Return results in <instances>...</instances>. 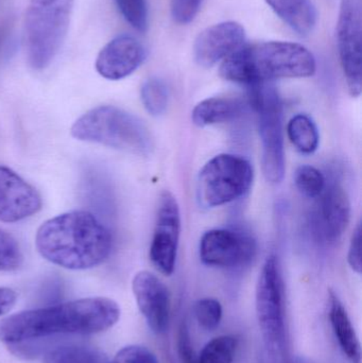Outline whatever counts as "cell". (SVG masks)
<instances>
[{
	"label": "cell",
	"instance_id": "obj_1",
	"mask_svg": "<svg viewBox=\"0 0 362 363\" xmlns=\"http://www.w3.org/2000/svg\"><path fill=\"white\" fill-rule=\"evenodd\" d=\"M120 308L108 298L70 301L44 308L21 311L0 321V341L9 345L57 335H93L118 322Z\"/></svg>",
	"mask_w": 362,
	"mask_h": 363
},
{
	"label": "cell",
	"instance_id": "obj_2",
	"mask_svg": "<svg viewBox=\"0 0 362 363\" xmlns=\"http://www.w3.org/2000/svg\"><path fill=\"white\" fill-rule=\"evenodd\" d=\"M35 245L51 264L69 270H87L108 259L113 238L93 213L72 211L44 222L36 233Z\"/></svg>",
	"mask_w": 362,
	"mask_h": 363
},
{
	"label": "cell",
	"instance_id": "obj_3",
	"mask_svg": "<svg viewBox=\"0 0 362 363\" xmlns=\"http://www.w3.org/2000/svg\"><path fill=\"white\" fill-rule=\"evenodd\" d=\"M317 69L314 55L297 43L269 40L244 44L223 60L220 76L237 84L252 85L284 78H308Z\"/></svg>",
	"mask_w": 362,
	"mask_h": 363
},
{
	"label": "cell",
	"instance_id": "obj_4",
	"mask_svg": "<svg viewBox=\"0 0 362 363\" xmlns=\"http://www.w3.org/2000/svg\"><path fill=\"white\" fill-rule=\"evenodd\" d=\"M72 135L82 142L103 145L132 155H151L153 136L142 119L114 106L91 108L72 127Z\"/></svg>",
	"mask_w": 362,
	"mask_h": 363
},
{
	"label": "cell",
	"instance_id": "obj_5",
	"mask_svg": "<svg viewBox=\"0 0 362 363\" xmlns=\"http://www.w3.org/2000/svg\"><path fill=\"white\" fill-rule=\"evenodd\" d=\"M74 0H30L25 18V47L33 69L50 65L69 29Z\"/></svg>",
	"mask_w": 362,
	"mask_h": 363
},
{
	"label": "cell",
	"instance_id": "obj_6",
	"mask_svg": "<svg viewBox=\"0 0 362 363\" xmlns=\"http://www.w3.org/2000/svg\"><path fill=\"white\" fill-rule=\"evenodd\" d=\"M249 91L251 102L259 116L264 176L269 183L278 184L285 176L282 101L271 82L252 85Z\"/></svg>",
	"mask_w": 362,
	"mask_h": 363
},
{
	"label": "cell",
	"instance_id": "obj_7",
	"mask_svg": "<svg viewBox=\"0 0 362 363\" xmlns=\"http://www.w3.org/2000/svg\"><path fill=\"white\" fill-rule=\"evenodd\" d=\"M253 178L252 165L244 157L225 153L216 155L198 177V201L205 208L233 202L250 190Z\"/></svg>",
	"mask_w": 362,
	"mask_h": 363
},
{
	"label": "cell",
	"instance_id": "obj_8",
	"mask_svg": "<svg viewBox=\"0 0 362 363\" xmlns=\"http://www.w3.org/2000/svg\"><path fill=\"white\" fill-rule=\"evenodd\" d=\"M256 315L264 341L274 355L286 350L284 281L278 258L271 255L263 264L256 286Z\"/></svg>",
	"mask_w": 362,
	"mask_h": 363
},
{
	"label": "cell",
	"instance_id": "obj_9",
	"mask_svg": "<svg viewBox=\"0 0 362 363\" xmlns=\"http://www.w3.org/2000/svg\"><path fill=\"white\" fill-rule=\"evenodd\" d=\"M362 6L361 0H341L337 23V45L349 91H362Z\"/></svg>",
	"mask_w": 362,
	"mask_h": 363
},
{
	"label": "cell",
	"instance_id": "obj_10",
	"mask_svg": "<svg viewBox=\"0 0 362 363\" xmlns=\"http://www.w3.org/2000/svg\"><path fill=\"white\" fill-rule=\"evenodd\" d=\"M180 233V207L174 194L166 190L159 196L149 256L153 266L167 277L171 275L176 268Z\"/></svg>",
	"mask_w": 362,
	"mask_h": 363
},
{
	"label": "cell",
	"instance_id": "obj_11",
	"mask_svg": "<svg viewBox=\"0 0 362 363\" xmlns=\"http://www.w3.org/2000/svg\"><path fill=\"white\" fill-rule=\"evenodd\" d=\"M255 241L248 235L227 228L206 232L200 240L199 254L206 266L236 268L254 257Z\"/></svg>",
	"mask_w": 362,
	"mask_h": 363
},
{
	"label": "cell",
	"instance_id": "obj_12",
	"mask_svg": "<svg viewBox=\"0 0 362 363\" xmlns=\"http://www.w3.org/2000/svg\"><path fill=\"white\" fill-rule=\"evenodd\" d=\"M38 190L6 166H0V221L15 223L42 208Z\"/></svg>",
	"mask_w": 362,
	"mask_h": 363
},
{
	"label": "cell",
	"instance_id": "obj_13",
	"mask_svg": "<svg viewBox=\"0 0 362 363\" xmlns=\"http://www.w3.org/2000/svg\"><path fill=\"white\" fill-rule=\"evenodd\" d=\"M147 59V49L135 36L121 34L100 50L96 69L108 80L118 81L133 74Z\"/></svg>",
	"mask_w": 362,
	"mask_h": 363
},
{
	"label": "cell",
	"instance_id": "obj_14",
	"mask_svg": "<svg viewBox=\"0 0 362 363\" xmlns=\"http://www.w3.org/2000/svg\"><path fill=\"white\" fill-rule=\"evenodd\" d=\"M246 30L237 21L216 23L200 32L193 44L198 65L210 68L227 59L244 44Z\"/></svg>",
	"mask_w": 362,
	"mask_h": 363
},
{
	"label": "cell",
	"instance_id": "obj_15",
	"mask_svg": "<svg viewBox=\"0 0 362 363\" xmlns=\"http://www.w3.org/2000/svg\"><path fill=\"white\" fill-rule=\"evenodd\" d=\"M132 290L140 313L155 334H163L170 322V294L165 284L149 271L134 277Z\"/></svg>",
	"mask_w": 362,
	"mask_h": 363
},
{
	"label": "cell",
	"instance_id": "obj_16",
	"mask_svg": "<svg viewBox=\"0 0 362 363\" xmlns=\"http://www.w3.org/2000/svg\"><path fill=\"white\" fill-rule=\"evenodd\" d=\"M315 211L314 226L319 239L327 243L339 240L351 218V202L339 183L325 186Z\"/></svg>",
	"mask_w": 362,
	"mask_h": 363
},
{
	"label": "cell",
	"instance_id": "obj_17",
	"mask_svg": "<svg viewBox=\"0 0 362 363\" xmlns=\"http://www.w3.org/2000/svg\"><path fill=\"white\" fill-rule=\"evenodd\" d=\"M329 317L340 349L352 363H361V345L354 325L339 296L331 290L329 294Z\"/></svg>",
	"mask_w": 362,
	"mask_h": 363
},
{
	"label": "cell",
	"instance_id": "obj_18",
	"mask_svg": "<svg viewBox=\"0 0 362 363\" xmlns=\"http://www.w3.org/2000/svg\"><path fill=\"white\" fill-rule=\"evenodd\" d=\"M274 13L300 36H308L318 21L312 0H265Z\"/></svg>",
	"mask_w": 362,
	"mask_h": 363
},
{
	"label": "cell",
	"instance_id": "obj_19",
	"mask_svg": "<svg viewBox=\"0 0 362 363\" xmlns=\"http://www.w3.org/2000/svg\"><path fill=\"white\" fill-rule=\"evenodd\" d=\"M244 110V104L238 98H208L195 106L191 119L197 127H208L233 121L240 116Z\"/></svg>",
	"mask_w": 362,
	"mask_h": 363
},
{
	"label": "cell",
	"instance_id": "obj_20",
	"mask_svg": "<svg viewBox=\"0 0 362 363\" xmlns=\"http://www.w3.org/2000/svg\"><path fill=\"white\" fill-rule=\"evenodd\" d=\"M287 134L291 144L302 155H312L318 149L320 142L318 127L307 115L293 117L287 125Z\"/></svg>",
	"mask_w": 362,
	"mask_h": 363
},
{
	"label": "cell",
	"instance_id": "obj_21",
	"mask_svg": "<svg viewBox=\"0 0 362 363\" xmlns=\"http://www.w3.org/2000/svg\"><path fill=\"white\" fill-rule=\"evenodd\" d=\"M44 363H110L106 355L95 347L85 345H64L49 350Z\"/></svg>",
	"mask_w": 362,
	"mask_h": 363
},
{
	"label": "cell",
	"instance_id": "obj_22",
	"mask_svg": "<svg viewBox=\"0 0 362 363\" xmlns=\"http://www.w3.org/2000/svg\"><path fill=\"white\" fill-rule=\"evenodd\" d=\"M140 98L149 114L162 116L169 104V89L162 79L152 77L142 83Z\"/></svg>",
	"mask_w": 362,
	"mask_h": 363
},
{
	"label": "cell",
	"instance_id": "obj_23",
	"mask_svg": "<svg viewBox=\"0 0 362 363\" xmlns=\"http://www.w3.org/2000/svg\"><path fill=\"white\" fill-rule=\"evenodd\" d=\"M236 339L232 336H220L206 343L200 355L199 363H232L235 357Z\"/></svg>",
	"mask_w": 362,
	"mask_h": 363
},
{
	"label": "cell",
	"instance_id": "obj_24",
	"mask_svg": "<svg viewBox=\"0 0 362 363\" xmlns=\"http://www.w3.org/2000/svg\"><path fill=\"white\" fill-rule=\"evenodd\" d=\"M295 184L303 196L310 199H318L324 191L327 179L317 168L303 165L295 170Z\"/></svg>",
	"mask_w": 362,
	"mask_h": 363
},
{
	"label": "cell",
	"instance_id": "obj_25",
	"mask_svg": "<svg viewBox=\"0 0 362 363\" xmlns=\"http://www.w3.org/2000/svg\"><path fill=\"white\" fill-rule=\"evenodd\" d=\"M123 18L134 29L146 32L148 29L149 11L147 0H115Z\"/></svg>",
	"mask_w": 362,
	"mask_h": 363
},
{
	"label": "cell",
	"instance_id": "obj_26",
	"mask_svg": "<svg viewBox=\"0 0 362 363\" xmlns=\"http://www.w3.org/2000/svg\"><path fill=\"white\" fill-rule=\"evenodd\" d=\"M23 264V254L18 241L0 228V271L18 270Z\"/></svg>",
	"mask_w": 362,
	"mask_h": 363
},
{
	"label": "cell",
	"instance_id": "obj_27",
	"mask_svg": "<svg viewBox=\"0 0 362 363\" xmlns=\"http://www.w3.org/2000/svg\"><path fill=\"white\" fill-rule=\"evenodd\" d=\"M198 323L205 330H214L218 328L222 319V306L215 298H205L196 302L193 306Z\"/></svg>",
	"mask_w": 362,
	"mask_h": 363
},
{
	"label": "cell",
	"instance_id": "obj_28",
	"mask_svg": "<svg viewBox=\"0 0 362 363\" xmlns=\"http://www.w3.org/2000/svg\"><path fill=\"white\" fill-rule=\"evenodd\" d=\"M204 0H171L172 19L179 25L191 23L201 10Z\"/></svg>",
	"mask_w": 362,
	"mask_h": 363
},
{
	"label": "cell",
	"instance_id": "obj_29",
	"mask_svg": "<svg viewBox=\"0 0 362 363\" xmlns=\"http://www.w3.org/2000/svg\"><path fill=\"white\" fill-rule=\"evenodd\" d=\"M110 363H159L157 356L142 345H129L123 347Z\"/></svg>",
	"mask_w": 362,
	"mask_h": 363
},
{
	"label": "cell",
	"instance_id": "obj_30",
	"mask_svg": "<svg viewBox=\"0 0 362 363\" xmlns=\"http://www.w3.org/2000/svg\"><path fill=\"white\" fill-rule=\"evenodd\" d=\"M178 352L182 363H199L198 355L195 353L193 345H191V336L186 324L183 323L179 330L178 335Z\"/></svg>",
	"mask_w": 362,
	"mask_h": 363
},
{
	"label": "cell",
	"instance_id": "obj_31",
	"mask_svg": "<svg viewBox=\"0 0 362 363\" xmlns=\"http://www.w3.org/2000/svg\"><path fill=\"white\" fill-rule=\"evenodd\" d=\"M348 262L351 268L355 272L361 274L362 270L361 262V224H357L354 234L351 239L350 247H349Z\"/></svg>",
	"mask_w": 362,
	"mask_h": 363
},
{
	"label": "cell",
	"instance_id": "obj_32",
	"mask_svg": "<svg viewBox=\"0 0 362 363\" xmlns=\"http://www.w3.org/2000/svg\"><path fill=\"white\" fill-rule=\"evenodd\" d=\"M17 302V294L13 289L0 287V317L10 313Z\"/></svg>",
	"mask_w": 362,
	"mask_h": 363
}]
</instances>
